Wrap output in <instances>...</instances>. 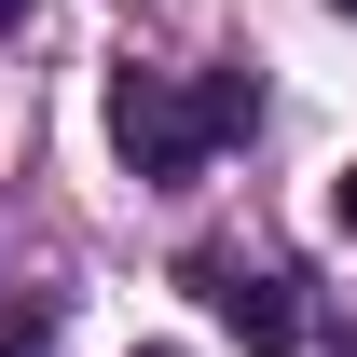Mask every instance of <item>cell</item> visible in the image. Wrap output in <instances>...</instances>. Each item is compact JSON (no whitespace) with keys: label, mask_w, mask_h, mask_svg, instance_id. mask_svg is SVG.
I'll return each instance as SVG.
<instances>
[{"label":"cell","mask_w":357,"mask_h":357,"mask_svg":"<svg viewBox=\"0 0 357 357\" xmlns=\"http://www.w3.org/2000/svg\"><path fill=\"white\" fill-rule=\"evenodd\" d=\"M344 14H357V0H344Z\"/></svg>","instance_id":"8992f818"},{"label":"cell","mask_w":357,"mask_h":357,"mask_svg":"<svg viewBox=\"0 0 357 357\" xmlns=\"http://www.w3.org/2000/svg\"><path fill=\"white\" fill-rule=\"evenodd\" d=\"M0 28H28V0H0Z\"/></svg>","instance_id":"5b68a950"},{"label":"cell","mask_w":357,"mask_h":357,"mask_svg":"<svg viewBox=\"0 0 357 357\" xmlns=\"http://www.w3.org/2000/svg\"><path fill=\"white\" fill-rule=\"evenodd\" d=\"M330 206H344V234H357V165H344V178H330Z\"/></svg>","instance_id":"277c9868"},{"label":"cell","mask_w":357,"mask_h":357,"mask_svg":"<svg viewBox=\"0 0 357 357\" xmlns=\"http://www.w3.org/2000/svg\"><path fill=\"white\" fill-rule=\"evenodd\" d=\"M261 124V69H110V151L137 192H192L234 137Z\"/></svg>","instance_id":"6da1fadb"},{"label":"cell","mask_w":357,"mask_h":357,"mask_svg":"<svg viewBox=\"0 0 357 357\" xmlns=\"http://www.w3.org/2000/svg\"><path fill=\"white\" fill-rule=\"evenodd\" d=\"M0 357H55V303H0Z\"/></svg>","instance_id":"3957f363"},{"label":"cell","mask_w":357,"mask_h":357,"mask_svg":"<svg viewBox=\"0 0 357 357\" xmlns=\"http://www.w3.org/2000/svg\"><path fill=\"white\" fill-rule=\"evenodd\" d=\"M178 289H206V316H220L248 357H303V344H316V303H303V275H289V261L192 248V261H178Z\"/></svg>","instance_id":"7a4b0ae2"}]
</instances>
